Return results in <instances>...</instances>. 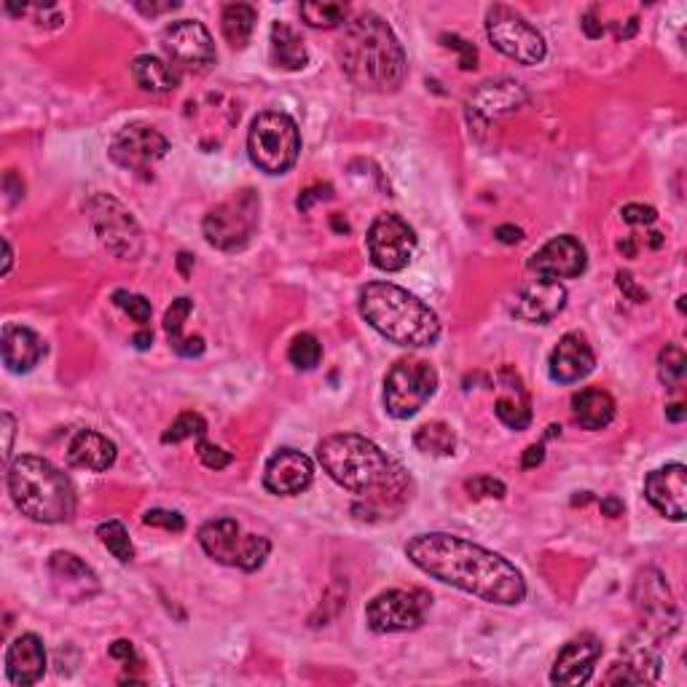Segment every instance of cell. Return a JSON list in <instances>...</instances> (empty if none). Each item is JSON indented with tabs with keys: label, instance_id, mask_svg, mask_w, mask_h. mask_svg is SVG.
Here are the masks:
<instances>
[{
	"label": "cell",
	"instance_id": "cell-35",
	"mask_svg": "<svg viewBox=\"0 0 687 687\" xmlns=\"http://www.w3.org/2000/svg\"><path fill=\"white\" fill-rule=\"evenodd\" d=\"M414 446H417L422 454L451 457L457 449V436H454V430H451V425L427 422L414 432Z\"/></svg>",
	"mask_w": 687,
	"mask_h": 687
},
{
	"label": "cell",
	"instance_id": "cell-52",
	"mask_svg": "<svg viewBox=\"0 0 687 687\" xmlns=\"http://www.w3.org/2000/svg\"><path fill=\"white\" fill-rule=\"evenodd\" d=\"M110 658H119V661H124V664H129V661H135V647H132V642H127V640L114 642V645H110Z\"/></svg>",
	"mask_w": 687,
	"mask_h": 687
},
{
	"label": "cell",
	"instance_id": "cell-2",
	"mask_svg": "<svg viewBox=\"0 0 687 687\" xmlns=\"http://www.w3.org/2000/svg\"><path fill=\"white\" fill-rule=\"evenodd\" d=\"M336 57L352 84L374 95H393L406 82V52L398 35L374 11H363L344 24Z\"/></svg>",
	"mask_w": 687,
	"mask_h": 687
},
{
	"label": "cell",
	"instance_id": "cell-8",
	"mask_svg": "<svg viewBox=\"0 0 687 687\" xmlns=\"http://www.w3.org/2000/svg\"><path fill=\"white\" fill-rule=\"evenodd\" d=\"M200 546L218 565L239 567L243 572H256L269 559L271 543L264 535H243L234 518H215L200 529Z\"/></svg>",
	"mask_w": 687,
	"mask_h": 687
},
{
	"label": "cell",
	"instance_id": "cell-29",
	"mask_svg": "<svg viewBox=\"0 0 687 687\" xmlns=\"http://www.w3.org/2000/svg\"><path fill=\"white\" fill-rule=\"evenodd\" d=\"M67 462L73 468L105 473L116 462V443L97 430H78L67 446Z\"/></svg>",
	"mask_w": 687,
	"mask_h": 687
},
{
	"label": "cell",
	"instance_id": "cell-22",
	"mask_svg": "<svg viewBox=\"0 0 687 687\" xmlns=\"http://www.w3.org/2000/svg\"><path fill=\"white\" fill-rule=\"evenodd\" d=\"M529 103V95L518 82H486L481 84V89L470 97L468 114L470 121H492L503 119V116L516 114L524 105Z\"/></svg>",
	"mask_w": 687,
	"mask_h": 687
},
{
	"label": "cell",
	"instance_id": "cell-31",
	"mask_svg": "<svg viewBox=\"0 0 687 687\" xmlns=\"http://www.w3.org/2000/svg\"><path fill=\"white\" fill-rule=\"evenodd\" d=\"M194 301L191 299H175L172 307L164 312V333L175 355L181 357H200L204 355V339L202 336H183V325L189 320Z\"/></svg>",
	"mask_w": 687,
	"mask_h": 687
},
{
	"label": "cell",
	"instance_id": "cell-24",
	"mask_svg": "<svg viewBox=\"0 0 687 687\" xmlns=\"http://www.w3.org/2000/svg\"><path fill=\"white\" fill-rule=\"evenodd\" d=\"M49 575H52V583L60 597L71 599V602H84L100 591V580L92 572V567H86L76 554H67V550L52 554Z\"/></svg>",
	"mask_w": 687,
	"mask_h": 687
},
{
	"label": "cell",
	"instance_id": "cell-20",
	"mask_svg": "<svg viewBox=\"0 0 687 687\" xmlns=\"http://www.w3.org/2000/svg\"><path fill=\"white\" fill-rule=\"evenodd\" d=\"M314 481V465L307 454L296 449H280L271 454L264 470V486L266 492L277 494V497H296V494L307 492Z\"/></svg>",
	"mask_w": 687,
	"mask_h": 687
},
{
	"label": "cell",
	"instance_id": "cell-40",
	"mask_svg": "<svg viewBox=\"0 0 687 687\" xmlns=\"http://www.w3.org/2000/svg\"><path fill=\"white\" fill-rule=\"evenodd\" d=\"M687 371V357L685 350L679 344H668L666 350H661L658 355V376L664 385H674L685 376Z\"/></svg>",
	"mask_w": 687,
	"mask_h": 687
},
{
	"label": "cell",
	"instance_id": "cell-19",
	"mask_svg": "<svg viewBox=\"0 0 687 687\" xmlns=\"http://www.w3.org/2000/svg\"><path fill=\"white\" fill-rule=\"evenodd\" d=\"M604 645L599 636L580 634L569 640L556 655L554 668H550V683L554 685H586L591 679L597 661L602 658Z\"/></svg>",
	"mask_w": 687,
	"mask_h": 687
},
{
	"label": "cell",
	"instance_id": "cell-57",
	"mask_svg": "<svg viewBox=\"0 0 687 687\" xmlns=\"http://www.w3.org/2000/svg\"><path fill=\"white\" fill-rule=\"evenodd\" d=\"M132 344L138 346V350H148V346L153 344V333H151V331H140V333H135Z\"/></svg>",
	"mask_w": 687,
	"mask_h": 687
},
{
	"label": "cell",
	"instance_id": "cell-37",
	"mask_svg": "<svg viewBox=\"0 0 687 687\" xmlns=\"http://www.w3.org/2000/svg\"><path fill=\"white\" fill-rule=\"evenodd\" d=\"M97 537H100L103 546L108 548L110 554L121 561V565H129V561L135 559L132 540H129L127 526H124L121 522H103L100 526H97Z\"/></svg>",
	"mask_w": 687,
	"mask_h": 687
},
{
	"label": "cell",
	"instance_id": "cell-7",
	"mask_svg": "<svg viewBox=\"0 0 687 687\" xmlns=\"http://www.w3.org/2000/svg\"><path fill=\"white\" fill-rule=\"evenodd\" d=\"M258 223H261V196L253 189H243L210 210L202 232L215 250L237 253L256 237Z\"/></svg>",
	"mask_w": 687,
	"mask_h": 687
},
{
	"label": "cell",
	"instance_id": "cell-58",
	"mask_svg": "<svg viewBox=\"0 0 687 687\" xmlns=\"http://www.w3.org/2000/svg\"><path fill=\"white\" fill-rule=\"evenodd\" d=\"M3 250H6L3 275H9V271H11V261H14V253H11V243H9V239H3Z\"/></svg>",
	"mask_w": 687,
	"mask_h": 687
},
{
	"label": "cell",
	"instance_id": "cell-30",
	"mask_svg": "<svg viewBox=\"0 0 687 687\" xmlns=\"http://www.w3.org/2000/svg\"><path fill=\"white\" fill-rule=\"evenodd\" d=\"M572 414L575 422H578L583 430H604V427L612 425L615 419V400H612L610 393L597 387H588L575 393L572 398Z\"/></svg>",
	"mask_w": 687,
	"mask_h": 687
},
{
	"label": "cell",
	"instance_id": "cell-15",
	"mask_svg": "<svg viewBox=\"0 0 687 687\" xmlns=\"http://www.w3.org/2000/svg\"><path fill=\"white\" fill-rule=\"evenodd\" d=\"M167 151H170V140L157 127L140 121L127 124L108 148L110 159L132 172H148Z\"/></svg>",
	"mask_w": 687,
	"mask_h": 687
},
{
	"label": "cell",
	"instance_id": "cell-55",
	"mask_svg": "<svg viewBox=\"0 0 687 687\" xmlns=\"http://www.w3.org/2000/svg\"><path fill=\"white\" fill-rule=\"evenodd\" d=\"M602 513L610 518H618L623 516V503L618 497H604L602 500Z\"/></svg>",
	"mask_w": 687,
	"mask_h": 687
},
{
	"label": "cell",
	"instance_id": "cell-49",
	"mask_svg": "<svg viewBox=\"0 0 687 687\" xmlns=\"http://www.w3.org/2000/svg\"><path fill=\"white\" fill-rule=\"evenodd\" d=\"M0 425H3V460H9L11 457V449H14V436H17V422L14 417H11L9 411H3V417H0Z\"/></svg>",
	"mask_w": 687,
	"mask_h": 687
},
{
	"label": "cell",
	"instance_id": "cell-28",
	"mask_svg": "<svg viewBox=\"0 0 687 687\" xmlns=\"http://www.w3.org/2000/svg\"><path fill=\"white\" fill-rule=\"evenodd\" d=\"M0 350H3V363L11 374H28L46 355V344L35 331L22 325H6L0 336Z\"/></svg>",
	"mask_w": 687,
	"mask_h": 687
},
{
	"label": "cell",
	"instance_id": "cell-10",
	"mask_svg": "<svg viewBox=\"0 0 687 687\" xmlns=\"http://www.w3.org/2000/svg\"><path fill=\"white\" fill-rule=\"evenodd\" d=\"M631 602H634L636 615H640L645 636L650 640H668V636L677 634L683 612H679L672 588H668L666 578L658 569L647 567L636 572Z\"/></svg>",
	"mask_w": 687,
	"mask_h": 687
},
{
	"label": "cell",
	"instance_id": "cell-43",
	"mask_svg": "<svg viewBox=\"0 0 687 687\" xmlns=\"http://www.w3.org/2000/svg\"><path fill=\"white\" fill-rule=\"evenodd\" d=\"M196 457H200V462L207 470H223L234 462V457L228 451H223L221 446L207 443L204 438H200V446H196Z\"/></svg>",
	"mask_w": 687,
	"mask_h": 687
},
{
	"label": "cell",
	"instance_id": "cell-41",
	"mask_svg": "<svg viewBox=\"0 0 687 687\" xmlns=\"http://www.w3.org/2000/svg\"><path fill=\"white\" fill-rule=\"evenodd\" d=\"M114 303L119 309H124V312L129 314V318L135 320V323L146 325L148 320H151L153 314V307L151 301L146 299V296H138V293H127V290H116L114 293Z\"/></svg>",
	"mask_w": 687,
	"mask_h": 687
},
{
	"label": "cell",
	"instance_id": "cell-47",
	"mask_svg": "<svg viewBox=\"0 0 687 687\" xmlns=\"http://www.w3.org/2000/svg\"><path fill=\"white\" fill-rule=\"evenodd\" d=\"M331 196H333L331 185H314V189L303 191V194L299 196V210H303V213H307V210L312 207L314 202H325V200H331Z\"/></svg>",
	"mask_w": 687,
	"mask_h": 687
},
{
	"label": "cell",
	"instance_id": "cell-3",
	"mask_svg": "<svg viewBox=\"0 0 687 687\" xmlns=\"http://www.w3.org/2000/svg\"><path fill=\"white\" fill-rule=\"evenodd\" d=\"M361 318L387 342L419 350L441 339V320L422 299L393 282H368L357 296Z\"/></svg>",
	"mask_w": 687,
	"mask_h": 687
},
{
	"label": "cell",
	"instance_id": "cell-39",
	"mask_svg": "<svg viewBox=\"0 0 687 687\" xmlns=\"http://www.w3.org/2000/svg\"><path fill=\"white\" fill-rule=\"evenodd\" d=\"M204 432H207V422H204L202 414L185 411L175 419V422H172L170 430H167L162 436V441L164 443H183V441H189V438H204Z\"/></svg>",
	"mask_w": 687,
	"mask_h": 687
},
{
	"label": "cell",
	"instance_id": "cell-16",
	"mask_svg": "<svg viewBox=\"0 0 687 687\" xmlns=\"http://www.w3.org/2000/svg\"><path fill=\"white\" fill-rule=\"evenodd\" d=\"M162 46L181 67L204 73L215 65V43L210 30L196 20H181L167 24Z\"/></svg>",
	"mask_w": 687,
	"mask_h": 687
},
{
	"label": "cell",
	"instance_id": "cell-38",
	"mask_svg": "<svg viewBox=\"0 0 687 687\" xmlns=\"http://www.w3.org/2000/svg\"><path fill=\"white\" fill-rule=\"evenodd\" d=\"M288 361L299 371L318 368L320 361H323V344H320L312 333H299V336L293 339V344H290Z\"/></svg>",
	"mask_w": 687,
	"mask_h": 687
},
{
	"label": "cell",
	"instance_id": "cell-23",
	"mask_svg": "<svg viewBox=\"0 0 687 687\" xmlns=\"http://www.w3.org/2000/svg\"><path fill=\"white\" fill-rule=\"evenodd\" d=\"M593 365H597V355H593L583 333H567L550 352L548 374L559 385H575V382L586 379L591 374Z\"/></svg>",
	"mask_w": 687,
	"mask_h": 687
},
{
	"label": "cell",
	"instance_id": "cell-1",
	"mask_svg": "<svg viewBox=\"0 0 687 687\" xmlns=\"http://www.w3.org/2000/svg\"><path fill=\"white\" fill-rule=\"evenodd\" d=\"M406 556L414 567L422 569L441 583L479 597L481 602L513 607L526 597V580L522 569L505 556L486 550L465 537L430 532L408 540Z\"/></svg>",
	"mask_w": 687,
	"mask_h": 687
},
{
	"label": "cell",
	"instance_id": "cell-17",
	"mask_svg": "<svg viewBox=\"0 0 687 687\" xmlns=\"http://www.w3.org/2000/svg\"><path fill=\"white\" fill-rule=\"evenodd\" d=\"M567 307V290L559 280L550 277H537V280L524 282L518 293L513 296L511 312L513 318L524 320L529 325H546L554 318H559L561 309Z\"/></svg>",
	"mask_w": 687,
	"mask_h": 687
},
{
	"label": "cell",
	"instance_id": "cell-42",
	"mask_svg": "<svg viewBox=\"0 0 687 687\" xmlns=\"http://www.w3.org/2000/svg\"><path fill=\"white\" fill-rule=\"evenodd\" d=\"M468 494L475 500H503L505 497V484L500 479H492V475H479V479H470Z\"/></svg>",
	"mask_w": 687,
	"mask_h": 687
},
{
	"label": "cell",
	"instance_id": "cell-14",
	"mask_svg": "<svg viewBox=\"0 0 687 687\" xmlns=\"http://www.w3.org/2000/svg\"><path fill=\"white\" fill-rule=\"evenodd\" d=\"M417 253V232L395 213H382L368 228L371 264L382 271H400Z\"/></svg>",
	"mask_w": 687,
	"mask_h": 687
},
{
	"label": "cell",
	"instance_id": "cell-53",
	"mask_svg": "<svg viewBox=\"0 0 687 687\" xmlns=\"http://www.w3.org/2000/svg\"><path fill=\"white\" fill-rule=\"evenodd\" d=\"M583 30H586V35L588 39H602L604 35V24L597 20V11H588V14L583 17Z\"/></svg>",
	"mask_w": 687,
	"mask_h": 687
},
{
	"label": "cell",
	"instance_id": "cell-36",
	"mask_svg": "<svg viewBox=\"0 0 687 687\" xmlns=\"http://www.w3.org/2000/svg\"><path fill=\"white\" fill-rule=\"evenodd\" d=\"M301 20L314 30H333L350 22L344 3H301Z\"/></svg>",
	"mask_w": 687,
	"mask_h": 687
},
{
	"label": "cell",
	"instance_id": "cell-56",
	"mask_svg": "<svg viewBox=\"0 0 687 687\" xmlns=\"http://www.w3.org/2000/svg\"><path fill=\"white\" fill-rule=\"evenodd\" d=\"M687 417V411H685V406L683 404H672L666 408V419L668 422H683V419Z\"/></svg>",
	"mask_w": 687,
	"mask_h": 687
},
{
	"label": "cell",
	"instance_id": "cell-25",
	"mask_svg": "<svg viewBox=\"0 0 687 687\" xmlns=\"http://www.w3.org/2000/svg\"><path fill=\"white\" fill-rule=\"evenodd\" d=\"M43 674H46V647L41 636H17L6 650V677L11 679V685L30 687L43 679Z\"/></svg>",
	"mask_w": 687,
	"mask_h": 687
},
{
	"label": "cell",
	"instance_id": "cell-50",
	"mask_svg": "<svg viewBox=\"0 0 687 687\" xmlns=\"http://www.w3.org/2000/svg\"><path fill=\"white\" fill-rule=\"evenodd\" d=\"M543 460H546V449H543V443H535L529 446V449L524 451V470H532V468H540Z\"/></svg>",
	"mask_w": 687,
	"mask_h": 687
},
{
	"label": "cell",
	"instance_id": "cell-9",
	"mask_svg": "<svg viewBox=\"0 0 687 687\" xmlns=\"http://www.w3.org/2000/svg\"><path fill=\"white\" fill-rule=\"evenodd\" d=\"M438 389L436 365L422 357H404L389 368L385 379V408L389 417L411 419Z\"/></svg>",
	"mask_w": 687,
	"mask_h": 687
},
{
	"label": "cell",
	"instance_id": "cell-18",
	"mask_svg": "<svg viewBox=\"0 0 687 687\" xmlns=\"http://www.w3.org/2000/svg\"><path fill=\"white\" fill-rule=\"evenodd\" d=\"M588 266V253L580 239L569 237H556L550 239L529 258V269L537 277H550V280H575L586 271Z\"/></svg>",
	"mask_w": 687,
	"mask_h": 687
},
{
	"label": "cell",
	"instance_id": "cell-51",
	"mask_svg": "<svg viewBox=\"0 0 687 687\" xmlns=\"http://www.w3.org/2000/svg\"><path fill=\"white\" fill-rule=\"evenodd\" d=\"M494 237H497L503 245H518L524 239V232L516 226H497Z\"/></svg>",
	"mask_w": 687,
	"mask_h": 687
},
{
	"label": "cell",
	"instance_id": "cell-4",
	"mask_svg": "<svg viewBox=\"0 0 687 687\" xmlns=\"http://www.w3.org/2000/svg\"><path fill=\"white\" fill-rule=\"evenodd\" d=\"M9 494L22 516L62 524L76 516V489L62 470L41 457L22 454L9 465Z\"/></svg>",
	"mask_w": 687,
	"mask_h": 687
},
{
	"label": "cell",
	"instance_id": "cell-33",
	"mask_svg": "<svg viewBox=\"0 0 687 687\" xmlns=\"http://www.w3.org/2000/svg\"><path fill=\"white\" fill-rule=\"evenodd\" d=\"M271 60H275L277 67H282V71H303L309 62V52L307 46H303V39L299 33H296L290 24L285 22H275V28H271Z\"/></svg>",
	"mask_w": 687,
	"mask_h": 687
},
{
	"label": "cell",
	"instance_id": "cell-54",
	"mask_svg": "<svg viewBox=\"0 0 687 687\" xmlns=\"http://www.w3.org/2000/svg\"><path fill=\"white\" fill-rule=\"evenodd\" d=\"M181 9V3H138V11L146 17H159V14H167V11H175Z\"/></svg>",
	"mask_w": 687,
	"mask_h": 687
},
{
	"label": "cell",
	"instance_id": "cell-12",
	"mask_svg": "<svg viewBox=\"0 0 687 687\" xmlns=\"http://www.w3.org/2000/svg\"><path fill=\"white\" fill-rule=\"evenodd\" d=\"M89 223L100 243L121 261H135L142 250V234L135 215L110 194H95L86 202Z\"/></svg>",
	"mask_w": 687,
	"mask_h": 687
},
{
	"label": "cell",
	"instance_id": "cell-6",
	"mask_svg": "<svg viewBox=\"0 0 687 687\" xmlns=\"http://www.w3.org/2000/svg\"><path fill=\"white\" fill-rule=\"evenodd\" d=\"M247 153L266 175H285L301 153V132L296 121L280 110H264L247 135Z\"/></svg>",
	"mask_w": 687,
	"mask_h": 687
},
{
	"label": "cell",
	"instance_id": "cell-11",
	"mask_svg": "<svg viewBox=\"0 0 687 687\" xmlns=\"http://www.w3.org/2000/svg\"><path fill=\"white\" fill-rule=\"evenodd\" d=\"M486 35L497 52L518 65H537L548 54L540 30L507 6H492L486 11Z\"/></svg>",
	"mask_w": 687,
	"mask_h": 687
},
{
	"label": "cell",
	"instance_id": "cell-45",
	"mask_svg": "<svg viewBox=\"0 0 687 687\" xmlns=\"http://www.w3.org/2000/svg\"><path fill=\"white\" fill-rule=\"evenodd\" d=\"M441 41L449 49H457V52H460V67H462V71H475V67H479V52H475L473 43H468L465 39H460V35H443Z\"/></svg>",
	"mask_w": 687,
	"mask_h": 687
},
{
	"label": "cell",
	"instance_id": "cell-48",
	"mask_svg": "<svg viewBox=\"0 0 687 687\" xmlns=\"http://www.w3.org/2000/svg\"><path fill=\"white\" fill-rule=\"evenodd\" d=\"M618 288H621L623 293H626L631 301H636V303L647 301V293H645V290L636 288V285H634V277H631L629 271H618Z\"/></svg>",
	"mask_w": 687,
	"mask_h": 687
},
{
	"label": "cell",
	"instance_id": "cell-34",
	"mask_svg": "<svg viewBox=\"0 0 687 687\" xmlns=\"http://www.w3.org/2000/svg\"><path fill=\"white\" fill-rule=\"evenodd\" d=\"M256 22H258V14H256V9H253V6L228 3L226 9H223V17H221V28H223V35H226L228 46L245 49L253 39Z\"/></svg>",
	"mask_w": 687,
	"mask_h": 687
},
{
	"label": "cell",
	"instance_id": "cell-13",
	"mask_svg": "<svg viewBox=\"0 0 687 687\" xmlns=\"http://www.w3.org/2000/svg\"><path fill=\"white\" fill-rule=\"evenodd\" d=\"M430 607V597L425 591H382L365 607V621L376 634H398V631H414L425 623V612Z\"/></svg>",
	"mask_w": 687,
	"mask_h": 687
},
{
	"label": "cell",
	"instance_id": "cell-46",
	"mask_svg": "<svg viewBox=\"0 0 687 687\" xmlns=\"http://www.w3.org/2000/svg\"><path fill=\"white\" fill-rule=\"evenodd\" d=\"M621 215L631 226H650V223H655V218H658V213L653 207H647V204H626L621 210Z\"/></svg>",
	"mask_w": 687,
	"mask_h": 687
},
{
	"label": "cell",
	"instance_id": "cell-59",
	"mask_svg": "<svg viewBox=\"0 0 687 687\" xmlns=\"http://www.w3.org/2000/svg\"><path fill=\"white\" fill-rule=\"evenodd\" d=\"M178 264H181V271L185 277H189V266L194 264V258L189 256V253H181V256H178Z\"/></svg>",
	"mask_w": 687,
	"mask_h": 687
},
{
	"label": "cell",
	"instance_id": "cell-21",
	"mask_svg": "<svg viewBox=\"0 0 687 687\" xmlns=\"http://www.w3.org/2000/svg\"><path fill=\"white\" fill-rule=\"evenodd\" d=\"M645 497L661 516L672 522H685L687 516V468L674 462L645 479Z\"/></svg>",
	"mask_w": 687,
	"mask_h": 687
},
{
	"label": "cell",
	"instance_id": "cell-5",
	"mask_svg": "<svg viewBox=\"0 0 687 687\" xmlns=\"http://www.w3.org/2000/svg\"><path fill=\"white\" fill-rule=\"evenodd\" d=\"M320 465L346 492H385L400 479V470L368 438L357 432H333L318 446Z\"/></svg>",
	"mask_w": 687,
	"mask_h": 687
},
{
	"label": "cell",
	"instance_id": "cell-27",
	"mask_svg": "<svg viewBox=\"0 0 687 687\" xmlns=\"http://www.w3.org/2000/svg\"><path fill=\"white\" fill-rule=\"evenodd\" d=\"M497 393L500 395L494 400V411H497L500 422L511 427V430H526L532 425V406L522 376L513 368L500 371Z\"/></svg>",
	"mask_w": 687,
	"mask_h": 687
},
{
	"label": "cell",
	"instance_id": "cell-32",
	"mask_svg": "<svg viewBox=\"0 0 687 687\" xmlns=\"http://www.w3.org/2000/svg\"><path fill=\"white\" fill-rule=\"evenodd\" d=\"M132 78L142 92H151V95H167V92H175L181 84L175 67L170 62L151 57V54H142L132 62Z\"/></svg>",
	"mask_w": 687,
	"mask_h": 687
},
{
	"label": "cell",
	"instance_id": "cell-26",
	"mask_svg": "<svg viewBox=\"0 0 687 687\" xmlns=\"http://www.w3.org/2000/svg\"><path fill=\"white\" fill-rule=\"evenodd\" d=\"M661 677V655L653 645L631 640L623 647V661L612 664L604 677L607 685H650Z\"/></svg>",
	"mask_w": 687,
	"mask_h": 687
},
{
	"label": "cell",
	"instance_id": "cell-44",
	"mask_svg": "<svg viewBox=\"0 0 687 687\" xmlns=\"http://www.w3.org/2000/svg\"><path fill=\"white\" fill-rule=\"evenodd\" d=\"M142 524L146 526H157V529H167V532H183L185 529V518L181 513L175 511H148L142 516Z\"/></svg>",
	"mask_w": 687,
	"mask_h": 687
}]
</instances>
